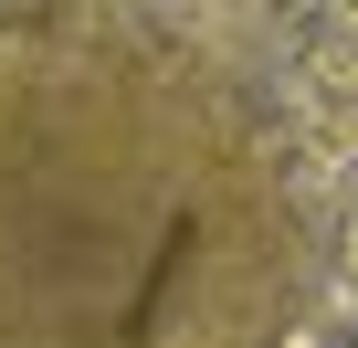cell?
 <instances>
[{"label": "cell", "mask_w": 358, "mask_h": 348, "mask_svg": "<svg viewBox=\"0 0 358 348\" xmlns=\"http://www.w3.org/2000/svg\"><path fill=\"white\" fill-rule=\"evenodd\" d=\"M306 127L327 158H358V11H337L306 53Z\"/></svg>", "instance_id": "obj_1"}, {"label": "cell", "mask_w": 358, "mask_h": 348, "mask_svg": "<svg viewBox=\"0 0 358 348\" xmlns=\"http://www.w3.org/2000/svg\"><path fill=\"white\" fill-rule=\"evenodd\" d=\"M348 285H358V211H348Z\"/></svg>", "instance_id": "obj_2"}]
</instances>
